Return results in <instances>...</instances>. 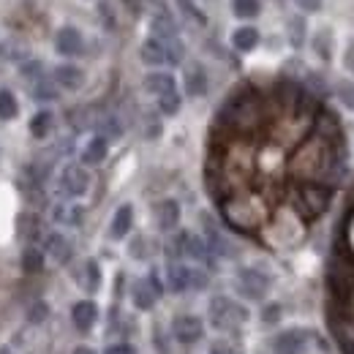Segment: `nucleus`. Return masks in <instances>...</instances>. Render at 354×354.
Instances as JSON below:
<instances>
[{
	"label": "nucleus",
	"mask_w": 354,
	"mask_h": 354,
	"mask_svg": "<svg viewBox=\"0 0 354 354\" xmlns=\"http://www.w3.org/2000/svg\"><path fill=\"white\" fill-rule=\"evenodd\" d=\"M131 223H133V207L131 205H120L115 218H112V226H109V237L112 240H123L129 232H131Z\"/></svg>",
	"instance_id": "2eb2a0df"
},
{
	"label": "nucleus",
	"mask_w": 354,
	"mask_h": 354,
	"mask_svg": "<svg viewBox=\"0 0 354 354\" xmlns=\"http://www.w3.org/2000/svg\"><path fill=\"white\" fill-rule=\"evenodd\" d=\"M259 11H262L259 0H232V14L240 19H254L259 17Z\"/></svg>",
	"instance_id": "4be33fe9"
},
{
	"label": "nucleus",
	"mask_w": 354,
	"mask_h": 354,
	"mask_svg": "<svg viewBox=\"0 0 354 354\" xmlns=\"http://www.w3.org/2000/svg\"><path fill=\"white\" fill-rule=\"evenodd\" d=\"M275 316H281V308H278V306H270V308L265 310V324H272V322H278Z\"/></svg>",
	"instance_id": "58836bf2"
},
{
	"label": "nucleus",
	"mask_w": 354,
	"mask_h": 354,
	"mask_svg": "<svg viewBox=\"0 0 354 354\" xmlns=\"http://www.w3.org/2000/svg\"><path fill=\"white\" fill-rule=\"evenodd\" d=\"M123 3L131 8V14H136V11H139V0H123Z\"/></svg>",
	"instance_id": "79ce46f5"
},
{
	"label": "nucleus",
	"mask_w": 354,
	"mask_h": 354,
	"mask_svg": "<svg viewBox=\"0 0 354 354\" xmlns=\"http://www.w3.org/2000/svg\"><path fill=\"white\" fill-rule=\"evenodd\" d=\"M150 28H153V39H158V41L177 39V22L167 14V11H158V14L153 17Z\"/></svg>",
	"instance_id": "dca6fc26"
},
{
	"label": "nucleus",
	"mask_w": 354,
	"mask_h": 354,
	"mask_svg": "<svg viewBox=\"0 0 354 354\" xmlns=\"http://www.w3.org/2000/svg\"><path fill=\"white\" fill-rule=\"evenodd\" d=\"M52 80H55V85H60V88L80 90L82 85H85V71H82L80 66L63 63V66H57V68L52 71Z\"/></svg>",
	"instance_id": "1a4fd4ad"
},
{
	"label": "nucleus",
	"mask_w": 354,
	"mask_h": 354,
	"mask_svg": "<svg viewBox=\"0 0 354 354\" xmlns=\"http://www.w3.org/2000/svg\"><path fill=\"white\" fill-rule=\"evenodd\" d=\"M52 123H55L52 112L41 109V112H36V115L30 118V133H33L36 139H44V136H49V131H52Z\"/></svg>",
	"instance_id": "412c9836"
},
{
	"label": "nucleus",
	"mask_w": 354,
	"mask_h": 354,
	"mask_svg": "<svg viewBox=\"0 0 354 354\" xmlns=\"http://www.w3.org/2000/svg\"><path fill=\"white\" fill-rule=\"evenodd\" d=\"M300 3V8H306V11H319V6H322V0H297Z\"/></svg>",
	"instance_id": "ea45409f"
},
{
	"label": "nucleus",
	"mask_w": 354,
	"mask_h": 354,
	"mask_svg": "<svg viewBox=\"0 0 354 354\" xmlns=\"http://www.w3.org/2000/svg\"><path fill=\"white\" fill-rule=\"evenodd\" d=\"M164 49H167V63H172V66L183 63L185 46H183V41H180V39H169V41H164Z\"/></svg>",
	"instance_id": "cd10ccee"
},
{
	"label": "nucleus",
	"mask_w": 354,
	"mask_h": 354,
	"mask_svg": "<svg viewBox=\"0 0 354 354\" xmlns=\"http://www.w3.org/2000/svg\"><path fill=\"white\" fill-rule=\"evenodd\" d=\"M346 63H349V68L354 71V44L349 46V52H346Z\"/></svg>",
	"instance_id": "a19ab883"
},
{
	"label": "nucleus",
	"mask_w": 354,
	"mask_h": 354,
	"mask_svg": "<svg viewBox=\"0 0 354 354\" xmlns=\"http://www.w3.org/2000/svg\"><path fill=\"white\" fill-rule=\"evenodd\" d=\"M313 49H316V55H319L322 60H330V57H333V30H330V28H322V30L316 33Z\"/></svg>",
	"instance_id": "5701e85b"
},
{
	"label": "nucleus",
	"mask_w": 354,
	"mask_h": 354,
	"mask_svg": "<svg viewBox=\"0 0 354 354\" xmlns=\"http://www.w3.org/2000/svg\"><path fill=\"white\" fill-rule=\"evenodd\" d=\"M28 316H30V322H36V324H39V322H44V316H46V306H44V303H36L33 308L28 310Z\"/></svg>",
	"instance_id": "c9c22d12"
},
{
	"label": "nucleus",
	"mask_w": 354,
	"mask_h": 354,
	"mask_svg": "<svg viewBox=\"0 0 354 354\" xmlns=\"http://www.w3.org/2000/svg\"><path fill=\"white\" fill-rule=\"evenodd\" d=\"M106 153H109V139L101 136V133H95L88 145H85V150H82V164L95 167V164H101L106 158Z\"/></svg>",
	"instance_id": "4468645a"
},
{
	"label": "nucleus",
	"mask_w": 354,
	"mask_h": 354,
	"mask_svg": "<svg viewBox=\"0 0 354 354\" xmlns=\"http://www.w3.org/2000/svg\"><path fill=\"white\" fill-rule=\"evenodd\" d=\"M95 319H98V308H95V303H90V300H80V303H74V308H71V322H74V327L80 330V333H88L95 327Z\"/></svg>",
	"instance_id": "9d476101"
},
{
	"label": "nucleus",
	"mask_w": 354,
	"mask_h": 354,
	"mask_svg": "<svg viewBox=\"0 0 354 354\" xmlns=\"http://www.w3.org/2000/svg\"><path fill=\"white\" fill-rule=\"evenodd\" d=\"M39 74H41V63H39V60H33V63H25V66H22V77H28V80H36V82H39V80H41Z\"/></svg>",
	"instance_id": "f704fd0d"
},
{
	"label": "nucleus",
	"mask_w": 354,
	"mask_h": 354,
	"mask_svg": "<svg viewBox=\"0 0 354 354\" xmlns=\"http://www.w3.org/2000/svg\"><path fill=\"white\" fill-rule=\"evenodd\" d=\"M55 49H57L60 55H66V57H77V55L85 52V39H82V33H80L77 28L66 25V28H60L57 36H55Z\"/></svg>",
	"instance_id": "423d86ee"
},
{
	"label": "nucleus",
	"mask_w": 354,
	"mask_h": 354,
	"mask_svg": "<svg viewBox=\"0 0 354 354\" xmlns=\"http://www.w3.org/2000/svg\"><path fill=\"white\" fill-rule=\"evenodd\" d=\"M237 289L248 300H262L267 292H270V275H265L257 267H243L237 272Z\"/></svg>",
	"instance_id": "7ed1b4c3"
},
{
	"label": "nucleus",
	"mask_w": 354,
	"mask_h": 354,
	"mask_svg": "<svg viewBox=\"0 0 354 354\" xmlns=\"http://www.w3.org/2000/svg\"><path fill=\"white\" fill-rule=\"evenodd\" d=\"M167 283L172 292H188V289H205L207 286V275L205 270H194V267H185L180 262H172L167 267Z\"/></svg>",
	"instance_id": "f03ea898"
},
{
	"label": "nucleus",
	"mask_w": 354,
	"mask_h": 354,
	"mask_svg": "<svg viewBox=\"0 0 354 354\" xmlns=\"http://www.w3.org/2000/svg\"><path fill=\"white\" fill-rule=\"evenodd\" d=\"M172 333H175L180 344H196L205 335V324L196 316H177L175 324H172Z\"/></svg>",
	"instance_id": "0eeeda50"
},
{
	"label": "nucleus",
	"mask_w": 354,
	"mask_h": 354,
	"mask_svg": "<svg viewBox=\"0 0 354 354\" xmlns=\"http://www.w3.org/2000/svg\"><path fill=\"white\" fill-rule=\"evenodd\" d=\"M74 354H95V352H93L90 346H77V349H74Z\"/></svg>",
	"instance_id": "37998d69"
},
{
	"label": "nucleus",
	"mask_w": 354,
	"mask_h": 354,
	"mask_svg": "<svg viewBox=\"0 0 354 354\" xmlns=\"http://www.w3.org/2000/svg\"><path fill=\"white\" fill-rule=\"evenodd\" d=\"M257 44H259V30L251 28V25H243L232 33V46L240 49V52H251Z\"/></svg>",
	"instance_id": "6ab92c4d"
},
{
	"label": "nucleus",
	"mask_w": 354,
	"mask_h": 354,
	"mask_svg": "<svg viewBox=\"0 0 354 354\" xmlns=\"http://www.w3.org/2000/svg\"><path fill=\"white\" fill-rule=\"evenodd\" d=\"M145 90L161 98V95H167V93L175 90V77H172V74H164V71L147 74V77H145Z\"/></svg>",
	"instance_id": "a211bd4d"
},
{
	"label": "nucleus",
	"mask_w": 354,
	"mask_h": 354,
	"mask_svg": "<svg viewBox=\"0 0 354 354\" xmlns=\"http://www.w3.org/2000/svg\"><path fill=\"white\" fill-rule=\"evenodd\" d=\"M60 188H63L68 196H82V194H88V188H90L88 169L80 167V164H68V167L63 169V175H60Z\"/></svg>",
	"instance_id": "20e7f679"
},
{
	"label": "nucleus",
	"mask_w": 354,
	"mask_h": 354,
	"mask_svg": "<svg viewBox=\"0 0 354 354\" xmlns=\"http://www.w3.org/2000/svg\"><path fill=\"white\" fill-rule=\"evenodd\" d=\"M22 267L28 270V272H39L41 267H44V254L39 251V248H25V254H22Z\"/></svg>",
	"instance_id": "393cba45"
},
{
	"label": "nucleus",
	"mask_w": 354,
	"mask_h": 354,
	"mask_svg": "<svg viewBox=\"0 0 354 354\" xmlns=\"http://www.w3.org/2000/svg\"><path fill=\"white\" fill-rule=\"evenodd\" d=\"M0 354H14V352H11L8 346H0Z\"/></svg>",
	"instance_id": "c03bdc74"
},
{
	"label": "nucleus",
	"mask_w": 354,
	"mask_h": 354,
	"mask_svg": "<svg viewBox=\"0 0 354 354\" xmlns=\"http://www.w3.org/2000/svg\"><path fill=\"white\" fill-rule=\"evenodd\" d=\"M210 354H240L234 346H229L226 341H218V344H213V349H210Z\"/></svg>",
	"instance_id": "e433bc0d"
},
{
	"label": "nucleus",
	"mask_w": 354,
	"mask_h": 354,
	"mask_svg": "<svg viewBox=\"0 0 354 354\" xmlns=\"http://www.w3.org/2000/svg\"><path fill=\"white\" fill-rule=\"evenodd\" d=\"M303 338H306V333H300V330L283 333L281 338H275V354H297L303 349Z\"/></svg>",
	"instance_id": "aec40b11"
},
{
	"label": "nucleus",
	"mask_w": 354,
	"mask_h": 354,
	"mask_svg": "<svg viewBox=\"0 0 354 354\" xmlns=\"http://www.w3.org/2000/svg\"><path fill=\"white\" fill-rule=\"evenodd\" d=\"M101 131H104L101 136H106V139H109V136H120L123 129L118 126V120H115V118H106V120L101 123Z\"/></svg>",
	"instance_id": "72a5a7b5"
},
{
	"label": "nucleus",
	"mask_w": 354,
	"mask_h": 354,
	"mask_svg": "<svg viewBox=\"0 0 354 354\" xmlns=\"http://www.w3.org/2000/svg\"><path fill=\"white\" fill-rule=\"evenodd\" d=\"M289 28H292V33H289L292 46H300V44H303V30H306V22H303L300 17H295V19L289 22Z\"/></svg>",
	"instance_id": "2f4dec72"
},
{
	"label": "nucleus",
	"mask_w": 354,
	"mask_h": 354,
	"mask_svg": "<svg viewBox=\"0 0 354 354\" xmlns=\"http://www.w3.org/2000/svg\"><path fill=\"white\" fill-rule=\"evenodd\" d=\"M19 115L17 95L11 90H0V120H14Z\"/></svg>",
	"instance_id": "b1692460"
},
{
	"label": "nucleus",
	"mask_w": 354,
	"mask_h": 354,
	"mask_svg": "<svg viewBox=\"0 0 354 354\" xmlns=\"http://www.w3.org/2000/svg\"><path fill=\"white\" fill-rule=\"evenodd\" d=\"M85 272H88L85 289H88V292H95V289H98V283H101V270H98L95 262H88V265H85Z\"/></svg>",
	"instance_id": "7c9ffc66"
},
{
	"label": "nucleus",
	"mask_w": 354,
	"mask_h": 354,
	"mask_svg": "<svg viewBox=\"0 0 354 354\" xmlns=\"http://www.w3.org/2000/svg\"><path fill=\"white\" fill-rule=\"evenodd\" d=\"M210 319H213V327H218V330H237L240 324H245L248 310L229 297H213L210 300Z\"/></svg>",
	"instance_id": "f257e3e1"
},
{
	"label": "nucleus",
	"mask_w": 354,
	"mask_h": 354,
	"mask_svg": "<svg viewBox=\"0 0 354 354\" xmlns=\"http://www.w3.org/2000/svg\"><path fill=\"white\" fill-rule=\"evenodd\" d=\"M139 57H142V63H147V66H161V63H167L164 41H158V39H147V41H142V46H139Z\"/></svg>",
	"instance_id": "f3484780"
},
{
	"label": "nucleus",
	"mask_w": 354,
	"mask_h": 354,
	"mask_svg": "<svg viewBox=\"0 0 354 354\" xmlns=\"http://www.w3.org/2000/svg\"><path fill=\"white\" fill-rule=\"evenodd\" d=\"M104 354H136V352H133V346H129V344H112Z\"/></svg>",
	"instance_id": "4c0bfd02"
},
{
	"label": "nucleus",
	"mask_w": 354,
	"mask_h": 354,
	"mask_svg": "<svg viewBox=\"0 0 354 354\" xmlns=\"http://www.w3.org/2000/svg\"><path fill=\"white\" fill-rule=\"evenodd\" d=\"M156 221H158V229L161 232H172L180 221V205L175 199H164L156 205Z\"/></svg>",
	"instance_id": "f8f14e48"
},
{
	"label": "nucleus",
	"mask_w": 354,
	"mask_h": 354,
	"mask_svg": "<svg viewBox=\"0 0 354 354\" xmlns=\"http://www.w3.org/2000/svg\"><path fill=\"white\" fill-rule=\"evenodd\" d=\"M185 93L191 98H199V95L207 93V74H205V68L199 63H191L185 68Z\"/></svg>",
	"instance_id": "ddd939ff"
},
{
	"label": "nucleus",
	"mask_w": 354,
	"mask_h": 354,
	"mask_svg": "<svg viewBox=\"0 0 354 354\" xmlns=\"http://www.w3.org/2000/svg\"><path fill=\"white\" fill-rule=\"evenodd\" d=\"M335 95H338V101H341L349 112H354V82H349V80H338Z\"/></svg>",
	"instance_id": "a878e982"
},
{
	"label": "nucleus",
	"mask_w": 354,
	"mask_h": 354,
	"mask_svg": "<svg viewBox=\"0 0 354 354\" xmlns=\"http://www.w3.org/2000/svg\"><path fill=\"white\" fill-rule=\"evenodd\" d=\"M180 93L177 90H172V93H167V95H161L158 98V109L164 112V115H177L180 112Z\"/></svg>",
	"instance_id": "bb28decb"
},
{
	"label": "nucleus",
	"mask_w": 354,
	"mask_h": 354,
	"mask_svg": "<svg viewBox=\"0 0 354 354\" xmlns=\"http://www.w3.org/2000/svg\"><path fill=\"white\" fill-rule=\"evenodd\" d=\"M177 257H191V259H207V243L199 240L196 234L191 232H180L172 243Z\"/></svg>",
	"instance_id": "6e6552de"
},
{
	"label": "nucleus",
	"mask_w": 354,
	"mask_h": 354,
	"mask_svg": "<svg viewBox=\"0 0 354 354\" xmlns=\"http://www.w3.org/2000/svg\"><path fill=\"white\" fill-rule=\"evenodd\" d=\"M82 216H85L82 207H57V210H55V218L63 223H80Z\"/></svg>",
	"instance_id": "c85d7f7f"
},
{
	"label": "nucleus",
	"mask_w": 354,
	"mask_h": 354,
	"mask_svg": "<svg viewBox=\"0 0 354 354\" xmlns=\"http://www.w3.org/2000/svg\"><path fill=\"white\" fill-rule=\"evenodd\" d=\"M33 95H36L39 101H52V98H57V90L52 88L49 80H39V82L33 85Z\"/></svg>",
	"instance_id": "c756f323"
},
{
	"label": "nucleus",
	"mask_w": 354,
	"mask_h": 354,
	"mask_svg": "<svg viewBox=\"0 0 354 354\" xmlns=\"http://www.w3.org/2000/svg\"><path fill=\"white\" fill-rule=\"evenodd\" d=\"M177 6L183 8V14H188V17H191V19H196L199 25H205V14L194 6V0H177Z\"/></svg>",
	"instance_id": "473e14b6"
},
{
	"label": "nucleus",
	"mask_w": 354,
	"mask_h": 354,
	"mask_svg": "<svg viewBox=\"0 0 354 354\" xmlns=\"http://www.w3.org/2000/svg\"><path fill=\"white\" fill-rule=\"evenodd\" d=\"M158 295H161V283L156 281V275L136 281V283H133V289H131L133 306H136L139 310L153 308V306H156V300H158Z\"/></svg>",
	"instance_id": "39448f33"
},
{
	"label": "nucleus",
	"mask_w": 354,
	"mask_h": 354,
	"mask_svg": "<svg viewBox=\"0 0 354 354\" xmlns=\"http://www.w3.org/2000/svg\"><path fill=\"white\" fill-rule=\"evenodd\" d=\"M44 248H46V254L57 262V265H66L68 259H71V254H74V248H71V243L60 234V232H52L49 237H46V243H44Z\"/></svg>",
	"instance_id": "9b49d317"
}]
</instances>
